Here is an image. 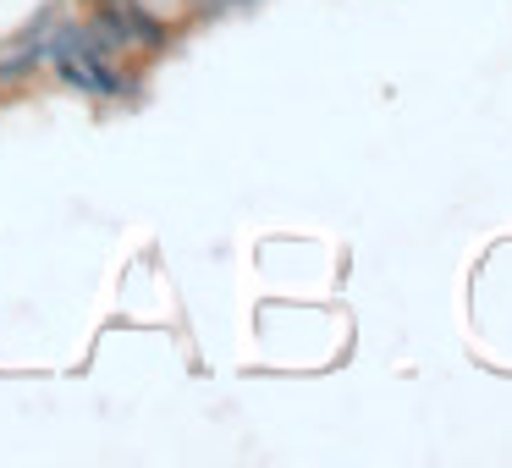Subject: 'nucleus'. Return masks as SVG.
<instances>
[{
	"label": "nucleus",
	"mask_w": 512,
	"mask_h": 468,
	"mask_svg": "<svg viewBox=\"0 0 512 468\" xmlns=\"http://www.w3.org/2000/svg\"><path fill=\"white\" fill-rule=\"evenodd\" d=\"M122 6V28H127V45H138V50H160L166 45V23H160L155 12H149L144 0H116Z\"/></svg>",
	"instance_id": "1"
},
{
	"label": "nucleus",
	"mask_w": 512,
	"mask_h": 468,
	"mask_svg": "<svg viewBox=\"0 0 512 468\" xmlns=\"http://www.w3.org/2000/svg\"><path fill=\"white\" fill-rule=\"evenodd\" d=\"M39 45H17V50H6V56H0V83H23L28 72L39 67Z\"/></svg>",
	"instance_id": "2"
},
{
	"label": "nucleus",
	"mask_w": 512,
	"mask_h": 468,
	"mask_svg": "<svg viewBox=\"0 0 512 468\" xmlns=\"http://www.w3.org/2000/svg\"><path fill=\"white\" fill-rule=\"evenodd\" d=\"M232 6H248V0H232Z\"/></svg>",
	"instance_id": "3"
},
{
	"label": "nucleus",
	"mask_w": 512,
	"mask_h": 468,
	"mask_svg": "<svg viewBox=\"0 0 512 468\" xmlns=\"http://www.w3.org/2000/svg\"><path fill=\"white\" fill-rule=\"evenodd\" d=\"M100 6H111V0H100Z\"/></svg>",
	"instance_id": "4"
}]
</instances>
